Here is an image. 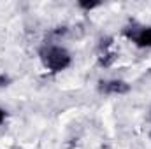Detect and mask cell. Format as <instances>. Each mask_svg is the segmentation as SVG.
<instances>
[{"label":"cell","instance_id":"277c9868","mask_svg":"<svg viewBox=\"0 0 151 149\" xmlns=\"http://www.w3.org/2000/svg\"><path fill=\"white\" fill-rule=\"evenodd\" d=\"M79 5L83 7V9H93V7H97L99 5V2H79Z\"/></svg>","mask_w":151,"mask_h":149},{"label":"cell","instance_id":"6da1fadb","mask_svg":"<svg viewBox=\"0 0 151 149\" xmlns=\"http://www.w3.org/2000/svg\"><path fill=\"white\" fill-rule=\"evenodd\" d=\"M42 54V62L47 69L51 70H63L70 65V56L65 49L56 47V46H49L46 49L40 51Z\"/></svg>","mask_w":151,"mask_h":149},{"label":"cell","instance_id":"5b68a950","mask_svg":"<svg viewBox=\"0 0 151 149\" xmlns=\"http://www.w3.org/2000/svg\"><path fill=\"white\" fill-rule=\"evenodd\" d=\"M7 82H9V77L7 75H0V88L2 86H7Z\"/></svg>","mask_w":151,"mask_h":149},{"label":"cell","instance_id":"8992f818","mask_svg":"<svg viewBox=\"0 0 151 149\" xmlns=\"http://www.w3.org/2000/svg\"><path fill=\"white\" fill-rule=\"evenodd\" d=\"M4 117H5V112H4V111H2V109H0V123L4 121Z\"/></svg>","mask_w":151,"mask_h":149},{"label":"cell","instance_id":"7a4b0ae2","mask_svg":"<svg viewBox=\"0 0 151 149\" xmlns=\"http://www.w3.org/2000/svg\"><path fill=\"white\" fill-rule=\"evenodd\" d=\"M100 91H104V93H116V95H119V93H127L128 91V84L125 82V81H102L100 82Z\"/></svg>","mask_w":151,"mask_h":149},{"label":"cell","instance_id":"3957f363","mask_svg":"<svg viewBox=\"0 0 151 149\" xmlns=\"http://www.w3.org/2000/svg\"><path fill=\"white\" fill-rule=\"evenodd\" d=\"M134 40L139 46H142V47H151V28H144L139 34H135L134 35Z\"/></svg>","mask_w":151,"mask_h":149}]
</instances>
